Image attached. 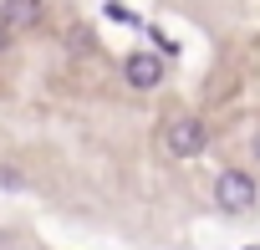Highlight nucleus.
Returning a JSON list of instances; mask_svg holds the SVG:
<instances>
[{
	"label": "nucleus",
	"mask_w": 260,
	"mask_h": 250,
	"mask_svg": "<svg viewBox=\"0 0 260 250\" xmlns=\"http://www.w3.org/2000/svg\"><path fill=\"white\" fill-rule=\"evenodd\" d=\"M214 204H219V214H250V209L260 204V184H255V174H245V169H224V174L214 179Z\"/></svg>",
	"instance_id": "nucleus-1"
},
{
	"label": "nucleus",
	"mask_w": 260,
	"mask_h": 250,
	"mask_svg": "<svg viewBox=\"0 0 260 250\" xmlns=\"http://www.w3.org/2000/svg\"><path fill=\"white\" fill-rule=\"evenodd\" d=\"M204 143H209L204 117L179 112V117H169V122H164V153H169V159H199V153H204Z\"/></svg>",
	"instance_id": "nucleus-2"
},
{
	"label": "nucleus",
	"mask_w": 260,
	"mask_h": 250,
	"mask_svg": "<svg viewBox=\"0 0 260 250\" xmlns=\"http://www.w3.org/2000/svg\"><path fill=\"white\" fill-rule=\"evenodd\" d=\"M122 82L133 92H153L164 82V56L158 51H127L122 56Z\"/></svg>",
	"instance_id": "nucleus-3"
},
{
	"label": "nucleus",
	"mask_w": 260,
	"mask_h": 250,
	"mask_svg": "<svg viewBox=\"0 0 260 250\" xmlns=\"http://www.w3.org/2000/svg\"><path fill=\"white\" fill-rule=\"evenodd\" d=\"M0 26H6L11 36L36 31L41 26V0H0Z\"/></svg>",
	"instance_id": "nucleus-4"
},
{
	"label": "nucleus",
	"mask_w": 260,
	"mask_h": 250,
	"mask_svg": "<svg viewBox=\"0 0 260 250\" xmlns=\"http://www.w3.org/2000/svg\"><path fill=\"white\" fill-rule=\"evenodd\" d=\"M250 159H255V164H260V133H255V138H250Z\"/></svg>",
	"instance_id": "nucleus-5"
},
{
	"label": "nucleus",
	"mask_w": 260,
	"mask_h": 250,
	"mask_svg": "<svg viewBox=\"0 0 260 250\" xmlns=\"http://www.w3.org/2000/svg\"><path fill=\"white\" fill-rule=\"evenodd\" d=\"M0 51H11V31L6 26H0Z\"/></svg>",
	"instance_id": "nucleus-6"
},
{
	"label": "nucleus",
	"mask_w": 260,
	"mask_h": 250,
	"mask_svg": "<svg viewBox=\"0 0 260 250\" xmlns=\"http://www.w3.org/2000/svg\"><path fill=\"white\" fill-rule=\"evenodd\" d=\"M250 250H260V245H250Z\"/></svg>",
	"instance_id": "nucleus-7"
}]
</instances>
